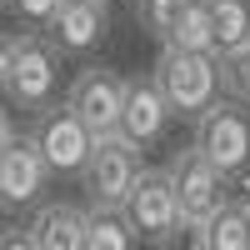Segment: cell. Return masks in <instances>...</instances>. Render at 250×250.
Wrapping results in <instances>:
<instances>
[{"label":"cell","instance_id":"obj_16","mask_svg":"<svg viewBox=\"0 0 250 250\" xmlns=\"http://www.w3.org/2000/svg\"><path fill=\"white\" fill-rule=\"evenodd\" d=\"M165 45H180V50H215V25H210V10H205V0H190L180 15L170 35H165Z\"/></svg>","mask_w":250,"mask_h":250},{"label":"cell","instance_id":"obj_2","mask_svg":"<svg viewBox=\"0 0 250 250\" xmlns=\"http://www.w3.org/2000/svg\"><path fill=\"white\" fill-rule=\"evenodd\" d=\"M190 145H195L210 165H220L230 180L245 175V170H250V105L235 100V95H215L210 105L195 115Z\"/></svg>","mask_w":250,"mask_h":250},{"label":"cell","instance_id":"obj_4","mask_svg":"<svg viewBox=\"0 0 250 250\" xmlns=\"http://www.w3.org/2000/svg\"><path fill=\"white\" fill-rule=\"evenodd\" d=\"M135 175H140V145L125 140L120 130H110V135H95V145H90V155H85L75 180H80L90 205H120L125 190L135 185Z\"/></svg>","mask_w":250,"mask_h":250},{"label":"cell","instance_id":"obj_12","mask_svg":"<svg viewBox=\"0 0 250 250\" xmlns=\"http://www.w3.org/2000/svg\"><path fill=\"white\" fill-rule=\"evenodd\" d=\"M25 230H30V250H80L85 210H80V205H65V200H45V205H35Z\"/></svg>","mask_w":250,"mask_h":250},{"label":"cell","instance_id":"obj_14","mask_svg":"<svg viewBox=\"0 0 250 250\" xmlns=\"http://www.w3.org/2000/svg\"><path fill=\"white\" fill-rule=\"evenodd\" d=\"M135 240L140 235L130 230L120 205H85V235H80L85 250H130Z\"/></svg>","mask_w":250,"mask_h":250},{"label":"cell","instance_id":"obj_8","mask_svg":"<svg viewBox=\"0 0 250 250\" xmlns=\"http://www.w3.org/2000/svg\"><path fill=\"white\" fill-rule=\"evenodd\" d=\"M50 180L55 175H50V165L40 160L30 130L15 135L10 145H0V210L5 215H20V210H30V205H40Z\"/></svg>","mask_w":250,"mask_h":250},{"label":"cell","instance_id":"obj_3","mask_svg":"<svg viewBox=\"0 0 250 250\" xmlns=\"http://www.w3.org/2000/svg\"><path fill=\"white\" fill-rule=\"evenodd\" d=\"M55 90H60V50L50 45L45 35H20L0 95H5L15 110L35 115V110H45L55 100Z\"/></svg>","mask_w":250,"mask_h":250},{"label":"cell","instance_id":"obj_5","mask_svg":"<svg viewBox=\"0 0 250 250\" xmlns=\"http://www.w3.org/2000/svg\"><path fill=\"white\" fill-rule=\"evenodd\" d=\"M120 210H125V220H130V230L140 240H150V245H170L185 230L180 205H175V185H170L165 170H145L140 165V175H135L130 190H125Z\"/></svg>","mask_w":250,"mask_h":250},{"label":"cell","instance_id":"obj_9","mask_svg":"<svg viewBox=\"0 0 250 250\" xmlns=\"http://www.w3.org/2000/svg\"><path fill=\"white\" fill-rule=\"evenodd\" d=\"M70 110L90 125L95 135H110L120 130V105H125V75L110 65H85L70 80Z\"/></svg>","mask_w":250,"mask_h":250},{"label":"cell","instance_id":"obj_19","mask_svg":"<svg viewBox=\"0 0 250 250\" xmlns=\"http://www.w3.org/2000/svg\"><path fill=\"white\" fill-rule=\"evenodd\" d=\"M15 5V15L25 20V25H35V30H45V20H50V10L60 5V0H10Z\"/></svg>","mask_w":250,"mask_h":250},{"label":"cell","instance_id":"obj_1","mask_svg":"<svg viewBox=\"0 0 250 250\" xmlns=\"http://www.w3.org/2000/svg\"><path fill=\"white\" fill-rule=\"evenodd\" d=\"M155 85L165 95L170 115L195 120L210 100L220 95V55L215 50H180V45H165L155 60Z\"/></svg>","mask_w":250,"mask_h":250},{"label":"cell","instance_id":"obj_20","mask_svg":"<svg viewBox=\"0 0 250 250\" xmlns=\"http://www.w3.org/2000/svg\"><path fill=\"white\" fill-rule=\"evenodd\" d=\"M15 45H20V35L0 30V85H5V70H10V60H15Z\"/></svg>","mask_w":250,"mask_h":250},{"label":"cell","instance_id":"obj_6","mask_svg":"<svg viewBox=\"0 0 250 250\" xmlns=\"http://www.w3.org/2000/svg\"><path fill=\"white\" fill-rule=\"evenodd\" d=\"M165 175H170V185H175V205H180V220H185V230H195V225L205 220V215H215L225 200V175L220 165H210L195 145L190 150H175L170 160H165Z\"/></svg>","mask_w":250,"mask_h":250},{"label":"cell","instance_id":"obj_18","mask_svg":"<svg viewBox=\"0 0 250 250\" xmlns=\"http://www.w3.org/2000/svg\"><path fill=\"white\" fill-rule=\"evenodd\" d=\"M220 90H225V95H235V100H245V105H250V40H245L240 50L220 55Z\"/></svg>","mask_w":250,"mask_h":250},{"label":"cell","instance_id":"obj_7","mask_svg":"<svg viewBox=\"0 0 250 250\" xmlns=\"http://www.w3.org/2000/svg\"><path fill=\"white\" fill-rule=\"evenodd\" d=\"M30 140H35L40 160L50 165V175H80V165H85L90 145H95V130L70 110V100H65V105H55V100H50L45 110H35Z\"/></svg>","mask_w":250,"mask_h":250},{"label":"cell","instance_id":"obj_11","mask_svg":"<svg viewBox=\"0 0 250 250\" xmlns=\"http://www.w3.org/2000/svg\"><path fill=\"white\" fill-rule=\"evenodd\" d=\"M165 125H170V105H165V95L155 85V75L150 80H125V105H120V135L125 140H135L140 150L145 145H155L165 135Z\"/></svg>","mask_w":250,"mask_h":250},{"label":"cell","instance_id":"obj_13","mask_svg":"<svg viewBox=\"0 0 250 250\" xmlns=\"http://www.w3.org/2000/svg\"><path fill=\"white\" fill-rule=\"evenodd\" d=\"M195 250H250V200H225L190 230Z\"/></svg>","mask_w":250,"mask_h":250},{"label":"cell","instance_id":"obj_10","mask_svg":"<svg viewBox=\"0 0 250 250\" xmlns=\"http://www.w3.org/2000/svg\"><path fill=\"white\" fill-rule=\"evenodd\" d=\"M110 35V0H60L45 20V40L60 55H85Z\"/></svg>","mask_w":250,"mask_h":250},{"label":"cell","instance_id":"obj_15","mask_svg":"<svg viewBox=\"0 0 250 250\" xmlns=\"http://www.w3.org/2000/svg\"><path fill=\"white\" fill-rule=\"evenodd\" d=\"M215 25V55H230L250 40V0H205Z\"/></svg>","mask_w":250,"mask_h":250},{"label":"cell","instance_id":"obj_21","mask_svg":"<svg viewBox=\"0 0 250 250\" xmlns=\"http://www.w3.org/2000/svg\"><path fill=\"white\" fill-rule=\"evenodd\" d=\"M10 140H15V125H10L5 110H0V145H10Z\"/></svg>","mask_w":250,"mask_h":250},{"label":"cell","instance_id":"obj_17","mask_svg":"<svg viewBox=\"0 0 250 250\" xmlns=\"http://www.w3.org/2000/svg\"><path fill=\"white\" fill-rule=\"evenodd\" d=\"M135 5V20H140V30H150L160 45H165V35H170V25H175V15L190 5V0H130Z\"/></svg>","mask_w":250,"mask_h":250}]
</instances>
